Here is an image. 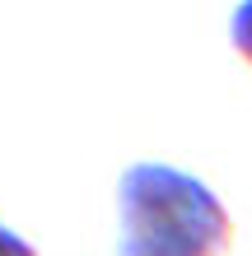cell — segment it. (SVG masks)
Masks as SVG:
<instances>
[{
  "label": "cell",
  "mask_w": 252,
  "mask_h": 256,
  "mask_svg": "<svg viewBox=\"0 0 252 256\" xmlns=\"http://www.w3.org/2000/svg\"><path fill=\"white\" fill-rule=\"evenodd\" d=\"M117 256H224L233 242L224 200L168 163H131L117 177Z\"/></svg>",
  "instance_id": "obj_1"
},
{
  "label": "cell",
  "mask_w": 252,
  "mask_h": 256,
  "mask_svg": "<svg viewBox=\"0 0 252 256\" xmlns=\"http://www.w3.org/2000/svg\"><path fill=\"white\" fill-rule=\"evenodd\" d=\"M229 42H233V52L252 66V0L233 10V19H229Z\"/></svg>",
  "instance_id": "obj_2"
},
{
  "label": "cell",
  "mask_w": 252,
  "mask_h": 256,
  "mask_svg": "<svg viewBox=\"0 0 252 256\" xmlns=\"http://www.w3.org/2000/svg\"><path fill=\"white\" fill-rule=\"evenodd\" d=\"M0 256H38V247H33V242H24L19 233H10L5 224H0Z\"/></svg>",
  "instance_id": "obj_3"
}]
</instances>
